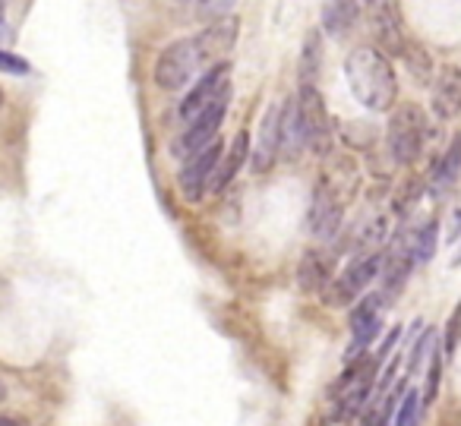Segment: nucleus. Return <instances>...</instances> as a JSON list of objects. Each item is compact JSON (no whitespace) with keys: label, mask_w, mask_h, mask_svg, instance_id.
<instances>
[{"label":"nucleus","mask_w":461,"mask_h":426,"mask_svg":"<svg viewBox=\"0 0 461 426\" xmlns=\"http://www.w3.org/2000/svg\"><path fill=\"white\" fill-rule=\"evenodd\" d=\"M345 77L354 98L366 111H392L398 98V79L389 54L379 48H357L348 54Z\"/></svg>","instance_id":"obj_1"},{"label":"nucleus","mask_w":461,"mask_h":426,"mask_svg":"<svg viewBox=\"0 0 461 426\" xmlns=\"http://www.w3.org/2000/svg\"><path fill=\"white\" fill-rule=\"evenodd\" d=\"M427 142V114L417 104H404L389 121V152L398 165H414Z\"/></svg>","instance_id":"obj_2"},{"label":"nucleus","mask_w":461,"mask_h":426,"mask_svg":"<svg viewBox=\"0 0 461 426\" xmlns=\"http://www.w3.org/2000/svg\"><path fill=\"white\" fill-rule=\"evenodd\" d=\"M199 67H203V58H199L196 39L171 41V45L158 54V64H155V83H158V89H165V92H177L190 83L193 73H196Z\"/></svg>","instance_id":"obj_3"},{"label":"nucleus","mask_w":461,"mask_h":426,"mask_svg":"<svg viewBox=\"0 0 461 426\" xmlns=\"http://www.w3.org/2000/svg\"><path fill=\"white\" fill-rule=\"evenodd\" d=\"M383 266H385V253H379V249L354 259L351 266H348L339 278H332V285L326 287L329 306H348V304H354V300H360V294H364L366 285L383 272Z\"/></svg>","instance_id":"obj_4"},{"label":"nucleus","mask_w":461,"mask_h":426,"mask_svg":"<svg viewBox=\"0 0 461 426\" xmlns=\"http://www.w3.org/2000/svg\"><path fill=\"white\" fill-rule=\"evenodd\" d=\"M221 155H224V146L215 140L184 161V171H180V190H184L186 203H193V205L203 203V196L212 190V184H215Z\"/></svg>","instance_id":"obj_5"},{"label":"nucleus","mask_w":461,"mask_h":426,"mask_svg":"<svg viewBox=\"0 0 461 426\" xmlns=\"http://www.w3.org/2000/svg\"><path fill=\"white\" fill-rule=\"evenodd\" d=\"M297 111H301L303 121V133H307V149H313L316 155L329 152V142H332V127H329V111L322 102L320 89L313 83H301L294 95Z\"/></svg>","instance_id":"obj_6"},{"label":"nucleus","mask_w":461,"mask_h":426,"mask_svg":"<svg viewBox=\"0 0 461 426\" xmlns=\"http://www.w3.org/2000/svg\"><path fill=\"white\" fill-rule=\"evenodd\" d=\"M228 77H230V64H215L203 73V79L193 86L190 95L180 102V117H184V123H193L199 114H205L212 104H218L224 95H230Z\"/></svg>","instance_id":"obj_7"},{"label":"nucleus","mask_w":461,"mask_h":426,"mask_svg":"<svg viewBox=\"0 0 461 426\" xmlns=\"http://www.w3.org/2000/svg\"><path fill=\"white\" fill-rule=\"evenodd\" d=\"M228 102H230V95H224L218 104H212L205 114H199L193 123H186V130H184V136L177 140V146H174V155L177 159H190V155H196L199 149H205L209 142H215V133H218V127H221V121H224V111H228Z\"/></svg>","instance_id":"obj_8"},{"label":"nucleus","mask_w":461,"mask_h":426,"mask_svg":"<svg viewBox=\"0 0 461 426\" xmlns=\"http://www.w3.org/2000/svg\"><path fill=\"white\" fill-rule=\"evenodd\" d=\"M341 215H345V205H341V199L335 196L332 186H329V184L316 186L313 203H310V212H307L310 234L320 237V240H329V237L341 228Z\"/></svg>","instance_id":"obj_9"},{"label":"nucleus","mask_w":461,"mask_h":426,"mask_svg":"<svg viewBox=\"0 0 461 426\" xmlns=\"http://www.w3.org/2000/svg\"><path fill=\"white\" fill-rule=\"evenodd\" d=\"M240 32V20L238 16H221L218 23L205 26L203 32L196 35V45H199V58H203V67H215L224 64V54L234 48Z\"/></svg>","instance_id":"obj_10"},{"label":"nucleus","mask_w":461,"mask_h":426,"mask_svg":"<svg viewBox=\"0 0 461 426\" xmlns=\"http://www.w3.org/2000/svg\"><path fill=\"white\" fill-rule=\"evenodd\" d=\"M282 111H285V104H272L263 121L259 142H257V149H253V168H257V171H269L278 155H282Z\"/></svg>","instance_id":"obj_11"},{"label":"nucleus","mask_w":461,"mask_h":426,"mask_svg":"<svg viewBox=\"0 0 461 426\" xmlns=\"http://www.w3.org/2000/svg\"><path fill=\"white\" fill-rule=\"evenodd\" d=\"M370 16H373V32L379 39V51L385 54H408V45H404V35L398 29V20H395V10L389 7V0L383 4H373L370 7Z\"/></svg>","instance_id":"obj_12"},{"label":"nucleus","mask_w":461,"mask_h":426,"mask_svg":"<svg viewBox=\"0 0 461 426\" xmlns=\"http://www.w3.org/2000/svg\"><path fill=\"white\" fill-rule=\"evenodd\" d=\"M433 111L439 121H455L461 114V70H455V67L442 70L433 92Z\"/></svg>","instance_id":"obj_13"},{"label":"nucleus","mask_w":461,"mask_h":426,"mask_svg":"<svg viewBox=\"0 0 461 426\" xmlns=\"http://www.w3.org/2000/svg\"><path fill=\"white\" fill-rule=\"evenodd\" d=\"M360 20V0H322V29L332 39L348 35Z\"/></svg>","instance_id":"obj_14"},{"label":"nucleus","mask_w":461,"mask_h":426,"mask_svg":"<svg viewBox=\"0 0 461 426\" xmlns=\"http://www.w3.org/2000/svg\"><path fill=\"white\" fill-rule=\"evenodd\" d=\"M247 155H250V136L240 130L238 136H234V142L228 146V152L221 155V165H218V174H215V184H212V190L215 193H224L230 184H234V177H238V171L244 168Z\"/></svg>","instance_id":"obj_15"},{"label":"nucleus","mask_w":461,"mask_h":426,"mask_svg":"<svg viewBox=\"0 0 461 426\" xmlns=\"http://www.w3.org/2000/svg\"><path fill=\"white\" fill-rule=\"evenodd\" d=\"M307 149V133H303V121L297 102L291 98L282 111V155L285 159H297V155Z\"/></svg>","instance_id":"obj_16"},{"label":"nucleus","mask_w":461,"mask_h":426,"mask_svg":"<svg viewBox=\"0 0 461 426\" xmlns=\"http://www.w3.org/2000/svg\"><path fill=\"white\" fill-rule=\"evenodd\" d=\"M297 285L303 291H320V287H329V266L322 262V256L316 249L303 253L301 266H297Z\"/></svg>","instance_id":"obj_17"},{"label":"nucleus","mask_w":461,"mask_h":426,"mask_svg":"<svg viewBox=\"0 0 461 426\" xmlns=\"http://www.w3.org/2000/svg\"><path fill=\"white\" fill-rule=\"evenodd\" d=\"M461 174V136H455L452 146L446 149V155L439 159V165H436L433 171V186L436 190H446L448 184H455Z\"/></svg>","instance_id":"obj_18"},{"label":"nucleus","mask_w":461,"mask_h":426,"mask_svg":"<svg viewBox=\"0 0 461 426\" xmlns=\"http://www.w3.org/2000/svg\"><path fill=\"white\" fill-rule=\"evenodd\" d=\"M442 357H446V350L439 348V341L433 344V350H429V367H427V382H423V407H429L436 401V394H439V379H442Z\"/></svg>","instance_id":"obj_19"},{"label":"nucleus","mask_w":461,"mask_h":426,"mask_svg":"<svg viewBox=\"0 0 461 426\" xmlns=\"http://www.w3.org/2000/svg\"><path fill=\"white\" fill-rule=\"evenodd\" d=\"M436 243H439V222H427L414 234V256L417 262H429L436 256Z\"/></svg>","instance_id":"obj_20"},{"label":"nucleus","mask_w":461,"mask_h":426,"mask_svg":"<svg viewBox=\"0 0 461 426\" xmlns=\"http://www.w3.org/2000/svg\"><path fill=\"white\" fill-rule=\"evenodd\" d=\"M420 413H423V394L414 392V388H408V392H404V398H402V404H398L395 423H392V426H417Z\"/></svg>","instance_id":"obj_21"},{"label":"nucleus","mask_w":461,"mask_h":426,"mask_svg":"<svg viewBox=\"0 0 461 426\" xmlns=\"http://www.w3.org/2000/svg\"><path fill=\"white\" fill-rule=\"evenodd\" d=\"M316 64H320V35H310L307 51L301 54V83H313Z\"/></svg>","instance_id":"obj_22"},{"label":"nucleus","mask_w":461,"mask_h":426,"mask_svg":"<svg viewBox=\"0 0 461 426\" xmlns=\"http://www.w3.org/2000/svg\"><path fill=\"white\" fill-rule=\"evenodd\" d=\"M458 344H461V304H458V310L448 316V325H446V341H442V350H446L448 360L455 357Z\"/></svg>","instance_id":"obj_23"},{"label":"nucleus","mask_w":461,"mask_h":426,"mask_svg":"<svg viewBox=\"0 0 461 426\" xmlns=\"http://www.w3.org/2000/svg\"><path fill=\"white\" fill-rule=\"evenodd\" d=\"M0 64H4V73H7V77H26V73H32V67H29L26 60L16 58L14 51L0 54Z\"/></svg>","instance_id":"obj_24"},{"label":"nucleus","mask_w":461,"mask_h":426,"mask_svg":"<svg viewBox=\"0 0 461 426\" xmlns=\"http://www.w3.org/2000/svg\"><path fill=\"white\" fill-rule=\"evenodd\" d=\"M398 335H402V325H395V329H392L389 335H385V341L379 344V350H376V360H379V363H385V357L392 354V348H395Z\"/></svg>","instance_id":"obj_25"},{"label":"nucleus","mask_w":461,"mask_h":426,"mask_svg":"<svg viewBox=\"0 0 461 426\" xmlns=\"http://www.w3.org/2000/svg\"><path fill=\"white\" fill-rule=\"evenodd\" d=\"M461 237V209L452 212V222H448V243H455Z\"/></svg>","instance_id":"obj_26"},{"label":"nucleus","mask_w":461,"mask_h":426,"mask_svg":"<svg viewBox=\"0 0 461 426\" xmlns=\"http://www.w3.org/2000/svg\"><path fill=\"white\" fill-rule=\"evenodd\" d=\"M348 426H373V411H360V417H351Z\"/></svg>","instance_id":"obj_27"},{"label":"nucleus","mask_w":461,"mask_h":426,"mask_svg":"<svg viewBox=\"0 0 461 426\" xmlns=\"http://www.w3.org/2000/svg\"><path fill=\"white\" fill-rule=\"evenodd\" d=\"M366 4H370V7H373V4H383V0H366Z\"/></svg>","instance_id":"obj_28"}]
</instances>
